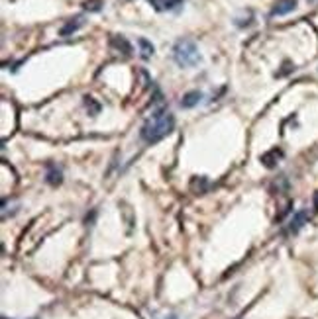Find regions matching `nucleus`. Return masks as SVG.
<instances>
[{"label": "nucleus", "instance_id": "1", "mask_svg": "<svg viewBox=\"0 0 318 319\" xmlns=\"http://www.w3.org/2000/svg\"><path fill=\"white\" fill-rule=\"evenodd\" d=\"M175 130V116L167 110V108H159L152 114V117H148V122L142 126V139L146 143H157L163 137H167L171 131Z\"/></svg>", "mask_w": 318, "mask_h": 319}, {"label": "nucleus", "instance_id": "2", "mask_svg": "<svg viewBox=\"0 0 318 319\" xmlns=\"http://www.w3.org/2000/svg\"><path fill=\"white\" fill-rule=\"evenodd\" d=\"M173 59L179 67H197L198 63L202 61L200 57V51H198L197 44L189 37H183V39H177V44L173 45Z\"/></svg>", "mask_w": 318, "mask_h": 319}, {"label": "nucleus", "instance_id": "3", "mask_svg": "<svg viewBox=\"0 0 318 319\" xmlns=\"http://www.w3.org/2000/svg\"><path fill=\"white\" fill-rule=\"evenodd\" d=\"M295 8H297V0H277V2L273 4L269 16H271V18H275V16H287L291 14Z\"/></svg>", "mask_w": 318, "mask_h": 319}, {"label": "nucleus", "instance_id": "4", "mask_svg": "<svg viewBox=\"0 0 318 319\" xmlns=\"http://www.w3.org/2000/svg\"><path fill=\"white\" fill-rule=\"evenodd\" d=\"M306 219H308V214L306 212H297L293 218H291V221H289L287 225V233H299L301 229H303V225L306 223Z\"/></svg>", "mask_w": 318, "mask_h": 319}, {"label": "nucleus", "instance_id": "5", "mask_svg": "<svg viewBox=\"0 0 318 319\" xmlns=\"http://www.w3.org/2000/svg\"><path fill=\"white\" fill-rule=\"evenodd\" d=\"M281 159H283V151H281V149H271V151H267L265 155H261V163H263V167H267V169H275L277 163Z\"/></svg>", "mask_w": 318, "mask_h": 319}, {"label": "nucleus", "instance_id": "6", "mask_svg": "<svg viewBox=\"0 0 318 319\" xmlns=\"http://www.w3.org/2000/svg\"><path fill=\"white\" fill-rule=\"evenodd\" d=\"M155 10L159 12H167V10H175L183 4V0H148Z\"/></svg>", "mask_w": 318, "mask_h": 319}, {"label": "nucleus", "instance_id": "7", "mask_svg": "<svg viewBox=\"0 0 318 319\" xmlns=\"http://www.w3.org/2000/svg\"><path fill=\"white\" fill-rule=\"evenodd\" d=\"M200 100H202V92L200 90H191V92H187L181 98V108H185V110L195 108Z\"/></svg>", "mask_w": 318, "mask_h": 319}, {"label": "nucleus", "instance_id": "8", "mask_svg": "<svg viewBox=\"0 0 318 319\" xmlns=\"http://www.w3.org/2000/svg\"><path fill=\"white\" fill-rule=\"evenodd\" d=\"M83 26H85V18H83V16H77V18L69 20V22H67V24L61 28V35H65V37H67V35L75 33L77 29H81Z\"/></svg>", "mask_w": 318, "mask_h": 319}, {"label": "nucleus", "instance_id": "9", "mask_svg": "<svg viewBox=\"0 0 318 319\" xmlns=\"http://www.w3.org/2000/svg\"><path fill=\"white\" fill-rule=\"evenodd\" d=\"M46 182L51 186H57L63 182V173L61 169H57L55 165H47V173H46Z\"/></svg>", "mask_w": 318, "mask_h": 319}, {"label": "nucleus", "instance_id": "10", "mask_svg": "<svg viewBox=\"0 0 318 319\" xmlns=\"http://www.w3.org/2000/svg\"><path fill=\"white\" fill-rule=\"evenodd\" d=\"M110 44H112L114 49H122L124 55H130V53H132V45L128 44V39H126L124 35H112Z\"/></svg>", "mask_w": 318, "mask_h": 319}, {"label": "nucleus", "instance_id": "11", "mask_svg": "<svg viewBox=\"0 0 318 319\" xmlns=\"http://www.w3.org/2000/svg\"><path fill=\"white\" fill-rule=\"evenodd\" d=\"M137 45H139V49H142V57L144 59H150L153 55V51H155L153 45L150 44L146 37H139V39H137Z\"/></svg>", "mask_w": 318, "mask_h": 319}, {"label": "nucleus", "instance_id": "12", "mask_svg": "<svg viewBox=\"0 0 318 319\" xmlns=\"http://www.w3.org/2000/svg\"><path fill=\"white\" fill-rule=\"evenodd\" d=\"M102 6H104L102 0H85V2H83V8L89 10V12H100Z\"/></svg>", "mask_w": 318, "mask_h": 319}, {"label": "nucleus", "instance_id": "13", "mask_svg": "<svg viewBox=\"0 0 318 319\" xmlns=\"http://www.w3.org/2000/svg\"><path fill=\"white\" fill-rule=\"evenodd\" d=\"M85 106H87V108H91V116H96V114L100 112V106L92 100L91 96H85Z\"/></svg>", "mask_w": 318, "mask_h": 319}, {"label": "nucleus", "instance_id": "14", "mask_svg": "<svg viewBox=\"0 0 318 319\" xmlns=\"http://www.w3.org/2000/svg\"><path fill=\"white\" fill-rule=\"evenodd\" d=\"M314 210L318 212V192L314 194Z\"/></svg>", "mask_w": 318, "mask_h": 319}, {"label": "nucleus", "instance_id": "15", "mask_svg": "<svg viewBox=\"0 0 318 319\" xmlns=\"http://www.w3.org/2000/svg\"><path fill=\"white\" fill-rule=\"evenodd\" d=\"M167 319H179V317H177V315H169Z\"/></svg>", "mask_w": 318, "mask_h": 319}, {"label": "nucleus", "instance_id": "16", "mask_svg": "<svg viewBox=\"0 0 318 319\" xmlns=\"http://www.w3.org/2000/svg\"><path fill=\"white\" fill-rule=\"evenodd\" d=\"M308 2H318V0H308Z\"/></svg>", "mask_w": 318, "mask_h": 319}]
</instances>
